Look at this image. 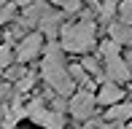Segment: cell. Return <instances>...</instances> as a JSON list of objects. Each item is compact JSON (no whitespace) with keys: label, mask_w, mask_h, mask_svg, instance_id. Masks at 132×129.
Segmentation results:
<instances>
[{"label":"cell","mask_w":132,"mask_h":129,"mask_svg":"<svg viewBox=\"0 0 132 129\" xmlns=\"http://www.w3.org/2000/svg\"><path fill=\"white\" fill-rule=\"evenodd\" d=\"M5 94H8V86H5V84H0V99H3Z\"/></svg>","instance_id":"obj_16"},{"label":"cell","mask_w":132,"mask_h":129,"mask_svg":"<svg viewBox=\"0 0 132 129\" xmlns=\"http://www.w3.org/2000/svg\"><path fill=\"white\" fill-rule=\"evenodd\" d=\"M59 5H62L65 11H76L81 5V0H59Z\"/></svg>","instance_id":"obj_13"},{"label":"cell","mask_w":132,"mask_h":129,"mask_svg":"<svg viewBox=\"0 0 132 129\" xmlns=\"http://www.w3.org/2000/svg\"><path fill=\"white\" fill-rule=\"evenodd\" d=\"M14 14H16L14 3H5L3 8H0V24H5V22H8V19H14Z\"/></svg>","instance_id":"obj_10"},{"label":"cell","mask_w":132,"mask_h":129,"mask_svg":"<svg viewBox=\"0 0 132 129\" xmlns=\"http://www.w3.org/2000/svg\"><path fill=\"white\" fill-rule=\"evenodd\" d=\"M51 3H59V0H51Z\"/></svg>","instance_id":"obj_18"},{"label":"cell","mask_w":132,"mask_h":129,"mask_svg":"<svg viewBox=\"0 0 132 129\" xmlns=\"http://www.w3.org/2000/svg\"><path fill=\"white\" fill-rule=\"evenodd\" d=\"M43 78H46V84L54 86V89L59 91V94H73V75L68 73V67L62 64V57H59V49L57 46H49L46 49V59H43Z\"/></svg>","instance_id":"obj_1"},{"label":"cell","mask_w":132,"mask_h":129,"mask_svg":"<svg viewBox=\"0 0 132 129\" xmlns=\"http://www.w3.org/2000/svg\"><path fill=\"white\" fill-rule=\"evenodd\" d=\"M103 57L108 62V75H111L113 81H127L129 78V70L124 67V62L119 59V43H105L103 46Z\"/></svg>","instance_id":"obj_3"},{"label":"cell","mask_w":132,"mask_h":129,"mask_svg":"<svg viewBox=\"0 0 132 129\" xmlns=\"http://www.w3.org/2000/svg\"><path fill=\"white\" fill-rule=\"evenodd\" d=\"M92 108H94V97L89 91H78V94H73V99H70V113L76 118H89Z\"/></svg>","instance_id":"obj_6"},{"label":"cell","mask_w":132,"mask_h":129,"mask_svg":"<svg viewBox=\"0 0 132 129\" xmlns=\"http://www.w3.org/2000/svg\"><path fill=\"white\" fill-rule=\"evenodd\" d=\"M40 49H43V35L32 32V35H27V38H22L19 49H16V59L19 62H30V59H35V57L40 54Z\"/></svg>","instance_id":"obj_5"},{"label":"cell","mask_w":132,"mask_h":129,"mask_svg":"<svg viewBox=\"0 0 132 129\" xmlns=\"http://www.w3.org/2000/svg\"><path fill=\"white\" fill-rule=\"evenodd\" d=\"M121 22L124 24H132V0H124L121 3Z\"/></svg>","instance_id":"obj_11"},{"label":"cell","mask_w":132,"mask_h":129,"mask_svg":"<svg viewBox=\"0 0 132 129\" xmlns=\"http://www.w3.org/2000/svg\"><path fill=\"white\" fill-rule=\"evenodd\" d=\"M94 43V22H73V24L62 27V49L73 51V54H84Z\"/></svg>","instance_id":"obj_2"},{"label":"cell","mask_w":132,"mask_h":129,"mask_svg":"<svg viewBox=\"0 0 132 129\" xmlns=\"http://www.w3.org/2000/svg\"><path fill=\"white\" fill-rule=\"evenodd\" d=\"M8 78H22V67H8Z\"/></svg>","instance_id":"obj_15"},{"label":"cell","mask_w":132,"mask_h":129,"mask_svg":"<svg viewBox=\"0 0 132 129\" xmlns=\"http://www.w3.org/2000/svg\"><path fill=\"white\" fill-rule=\"evenodd\" d=\"M119 99H121V89H119V86H113V84H108V86H103V91H100L97 102L111 105V102H119Z\"/></svg>","instance_id":"obj_7"},{"label":"cell","mask_w":132,"mask_h":129,"mask_svg":"<svg viewBox=\"0 0 132 129\" xmlns=\"http://www.w3.org/2000/svg\"><path fill=\"white\" fill-rule=\"evenodd\" d=\"M27 116L35 121V124L46 126V129H62V116H59V110H43V105L40 102H32L27 108Z\"/></svg>","instance_id":"obj_4"},{"label":"cell","mask_w":132,"mask_h":129,"mask_svg":"<svg viewBox=\"0 0 132 129\" xmlns=\"http://www.w3.org/2000/svg\"><path fill=\"white\" fill-rule=\"evenodd\" d=\"M11 59H14V51H11V46L0 43V70H8Z\"/></svg>","instance_id":"obj_9"},{"label":"cell","mask_w":132,"mask_h":129,"mask_svg":"<svg viewBox=\"0 0 132 129\" xmlns=\"http://www.w3.org/2000/svg\"><path fill=\"white\" fill-rule=\"evenodd\" d=\"M3 5H5V0H0V8H3Z\"/></svg>","instance_id":"obj_17"},{"label":"cell","mask_w":132,"mask_h":129,"mask_svg":"<svg viewBox=\"0 0 132 129\" xmlns=\"http://www.w3.org/2000/svg\"><path fill=\"white\" fill-rule=\"evenodd\" d=\"M132 118V105H116L108 110V121H127Z\"/></svg>","instance_id":"obj_8"},{"label":"cell","mask_w":132,"mask_h":129,"mask_svg":"<svg viewBox=\"0 0 132 129\" xmlns=\"http://www.w3.org/2000/svg\"><path fill=\"white\" fill-rule=\"evenodd\" d=\"M30 86H32V75H24V78L16 84V89L19 91H30Z\"/></svg>","instance_id":"obj_12"},{"label":"cell","mask_w":132,"mask_h":129,"mask_svg":"<svg viewBox=\"0 0 132 129\" xmlns=\"http://www.w3.org/2000/svg\"><path fill=\"white\" fill-rule=\"evenodd\" d=\"M84 67H86V70H92V73H100V64L94 62V59H86V62H84Z\"/></svg>","instance_id":"obj_14"}]
</instances>
